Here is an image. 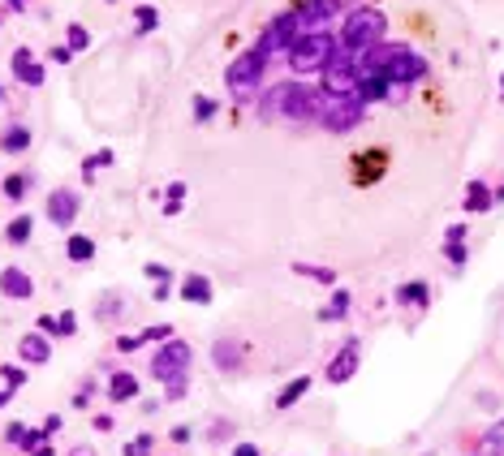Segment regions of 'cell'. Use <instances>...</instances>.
Returning a JSON list of instances; mask_svg holds the SVG:
<instances>
[{"label":"cell","instance_id":"cell-1","mask_svg":"<svg viewBox=\"0 0 504 456\" xmlns=\"http://www.w3.org/2000/svg\"><path fill=\"white\" fill-rule=\"evenodd\" d=\"M328 95L319 87L306 82H276L272 91L259 95V121L263 125H289V129H306L323 117Z\"/></svg>","mask_w":504,"mask_h":456},{"label":"cell","instance_id":"cell-2","mask_svg":"<svg viewBox=\"0 0 504 456\" xmlns=\"http://www.w3.org/2000/svg\"><path fill=\"white\" fill-rule=\"evenodd\" d=\"M384 30H388V18L380 9H353L349 18H345V30H340V47H345L349 56H366V52H375L380 39H384Z\"/></svg>","mask_w":504,"mask_h":456},{"label":"cell","instance_id":"cell-3","mask_svg":"<svg viewBox=\"0 0 504 456\" xmlns=\"http://www.w3.org/2000/svg\"><path fill=\"white\" fill-rule=\"evenodd\" d=\"M336 56V39L328 30H319V35H302L294 47H289V69L294 73H323Z\"/></svg>","mask_w":504,"mask_h":456},{"label":"cell","instance_id":"cell-4","mask_svg":"<svg viewBox=\"0 0 504 456\" xmlns=\"http://www.w3.org/2000/svg\"><path fill=\"white\" fill-rule=\"evenodd\" d=\"M263 69H267V60L259 56V52H241V56L229 65V69H224V87L237 95V104L254 100L259 82H263Z\"/></svg>","mask_w":504,"mask_h":456},{"label":"cell","instance_id":"cell-5","mask_svg":"<svg viewBox=\"0 0 504 456\" xmlns=\"http://www.w3.org/2000/svg\"><path fill=\"white\" fill-rule=\"evenodd\" d=\"M362 112H366V104L358 100V95H328L319 125L328 129V134H349V129L362 121Z\"/></svg>","mask_w":504,"mask_h":456},{"label":"cell","instance_id":"cell-6","mask_svg":"<svg viewBox=\"0 0 504 456\" xmlns=\"http://www.w3.org/2000/svg\"><path fill=\"white\" fill-rule=\"evenodd\" d=\"M302 39V30H298V13L289 9V13H281V18H272L267 26H263V35H259V47L254 52L259 56H276V52H285V47H294Z\"/></svg>","mask_w":504,"mask_h":456},{"label":"cell","instance_id":"cell-7","mask_svg":"<svg viewBox=\"0 0 504 456\" xmlns=\"http://www.w3.org/2000/svg\"><path fill=\"white\" fill-rule=\"evenodd\" d=\"M190 345L186 340H164V345L155 349V357H151V374L160 383H173V379H182L186 374V366H190Z\"/></svg>","mask_w":504,"mask_h":456},{"label":"cell","instance_id":"cell-8","mask_svg":"<svg viewBox=\"0 0 504 456\" xmlns=\"http://www.w3.org/2000/svg\"><path fill=\"white\" fill-rule=\"evenodd\" d=\"M358 357H362V345H358V340H345L340 353L328 362V379L332 383H349L353 374H358Z\"/></svg>","mask_w":504,"mask_h":456},{"label":"cell","instance_id":"cell-9","mask_svg":"<svg viewBox=\"0 0 504 456\" xmlns=\"http://www.w3.org/2000/svg\"><path fill=\"white\" fill-rule=\"evenodd\" d=\"M47 220L56 228H69L78 220V194L74 190H52L47 194Z\"/></svg>","mask_w":504,"mask_h":456},{"label":"cell","instance_id":"cell-10","mask_svg":"<svg viewBox=\"0 0 504 456\" xmlns=\"http://www.w3.org/2000/svg\"><path fill=\"white\" fill-rule=\"evenodd\" d=\"M0 293L13 297V301H30V297H35V280H30L22 267H5V271H0Z\"/></svg>","mask_w":504,"mask_h":456},{"label":"cell","instance_id":"cell-11","mask_svg":"<svg viewBox=\"0 0 504 456\" xmlns=\"http://www.w3.org/2000/svg\"><path fill=\"white\" fill-rule=\"evenodd\" d=\"M13 78L26 82V87H43V65L35 60L30 47H18V52H13Z\"/></svg>","mask_w":504,"mask_h":456},{"label":"cell","instance_id":"cell-12","mask_svg":"<svg viewBox=\"0 0 504 456\" xmlns=\"http://www.w3.org/2000/svg\"><path fill=\"white\" fill-rule=\"evenodd\" d=\"M294 13H298V30H302V35H319L323 22L332 18V9L323 5V0H306V5H302V9H294Z\"/></svg>","mask_w":504,"mask_h":456},{"label":"cell","instance_id":"cell-13","mask_svg":"<svg viewBox=\"0 0 504 456\" xmlns=\"http://www.w3.org/2000/svg\"><path fill=\"white\" fill-rule=\"evenodd\" d=\"M211 357H216V366H220L224 374H237V370H241V362H246V349H241L237 340H216Z\"/></svg>","mask_w":504,"mask_h":456},{"label":"cell","instance_id":"cell-14","mask_svg":"<svg viewBox=\"0 0 504 456\" xmlns=\"http://www.w3.org/2000/svg\"><path fill=\"white\" fill-rule=\"evenodd\" d=\"M18 357H22V362H30V366H43L47 357H52V345H47L43 336H22L18 340Z\"/></svg>","mask_w":504,"mask_h":456},{"label":"cell","instance_id":"cell-15","mask_svg":"<svg viewBox=\"0 0 504 456\" xmlns=\"http://www.w3.org/2000/svg\"><path fill=\"white\" fill-rule=\"evenodd\" d=\"M151 340H173V328H164V323H160V328L134 332V336H121L117 349H121V353H134V349H142V345H151Z\"/></svg>","mask_w":504,"mask_h":456},{"label":"cell","instance_id":"cell-16","mask_svg":"<svg viewBox=\"0 0 504 456\" xmlns=\"http://www.w3.org/2000/svg\"><path fill=\"white\" fill-rule=\"evenodd\" d=\"M138 396V379L129 370H112V379H108V400H134Z\"/></svg>","mask_w":504,"mask_h":456},{"label":"cell","instance_id":"cell-17","mask_svg":"<svg viewBox=\"0 0 504 456\" xmlns=\"http://www.w3.org/2000/svg\"><path fill=\"white\" fill-rule=\"evenodd\" d=\"M182 297H186L190 306H207V301H211V280H207L203 271L186 275V284H182Z\"/></svg>","mask_w":504,"mask_h":456},{"label":"cell","instance_id":"cell-18","mask_svg":"<svg viewBox=\"0 0 504 456\" xmlns=\"http://www.w3.org/2000/svg\"><path fill=\"white\" fill-rule=\"evenodd\" d=\"M30 138H35V134H30L26 125H9L5 134H0V146H5L9 155H22V151H30Z\"/></svg>","mask_w":504,"mask_h":456},{"label":"cell","instance_id":"cell-19","mask_svg":"<svg viewBox=\"0 0 504 456\" xmlns=\"http://www.w3.org/2000/svg\"><path fill=\"white\" fill-rule=\"evenodd\" d=\"M65 254H69V263H91V258H95V241L83 237V233H74V237H65Z\"/></svg>","mask_w":504,"mask_h":456},{"label":"cell","instance_id":"cell-20","mask_svg":"<svg viewBox=\"0 0 504 456\" xmlns=\"http://www.w3.org/2000/svg\"><path fill=\"white\" fill-rule=\"evenodd\" d=\"M306 392H311V379H306V374H298V379L289 383V387H281V396H276V409H294V404H298Z\"/></svg>","mask_w":504,"mask_h":456},{"label":"cell","instance_id":"cell-21","mask_svg":"<svg viewBox=\"0 0 504 456\" xmlns=\"http://www.w3.org/2000/svg\"><path fill=\"white\" fill-rule=\"evenodd\" d=\"M397 301H401V306H414V310H418V306L431 301V293H427V284H422V280H410V284L397 288Z\"/></svg>","mask_w":504,"mask_h":456},{"label":"cell","instance_id":"cell-22","mask_svg":"<svg viewBox=\"0 0 504 456\" xmlns=\"http://www.w3.org/2000/svg\"><path fill=\"white\" fill-rule=\"evenodd\" d=\"M492 207H496L492 190H487L483 181H470V190H465V211H492Z\"/></svg>","mask_w":504,"mask_h":456},{"label":"cell","instance_id":"cell-23","mask_svg":"<svg viewBox=\"0 0 504 456\" xmlns=\"http://www.w3.org/2000/svg\"><path fill=\"white\" fill-rule=\"evenodd\" d=\"M479 456H504V418L479 439Z\"/></svg>","mask_w":504,"mask_h":456},{"label":"cell","instance_id":"cell-24","mask_svg":"<svg viewBox=\"0 0 504 456\" xmlns=\"http://www.w3.org/2000/svg\"><path fill=\"white\" fill-rule=\"evenodd\" d=\"M30 233H35V220H30V216H13V220H9V228H5V237L13 241V246H26Z\"/></svg>","mask_w":504,"mask_h":456},{"label":"cell","instance_id":"cell-25","mask_svg":"<svg viewBox=\"0 0 504 456\" xmlns=\"http://www.w3.org/2000/svg\"><path fill=\"white\" fill-rule=\"evenodd\" d=\"M345 315H349V293L340 288L336 297H332V301H328V306H323V310H319V319H323V323H336V319H345Z\"/></svg>","mask_w":504,"mask_h":456},{"label":"cell","instance_id":"cell-26","mask_svg":"<svg viewBox=\"0 0 504 456\" xmlns=\"http://www.w3.org/2000/svg\"><path fill=\"white\" fill-rule=\"evenodd\" d=\"M134 22H138V35H151V30L160 26V13H155L151 5H138V9H134Z\"/></svg>","mask_w":504,"mask_h":456},{"label":"cell","instance_id":"cell-27","mask_svg":"<svg viewBox=\"0 0 504 456\" xmlns=\"http://www.w3.org/2000/svg\"><path fill=\"white\" fill-rule=\"evenodd\" d=\"M121 310H125V306H121L117 293H112V297H104V306H95V319H100V323H112V319H121Z\"/></svg>","mask_w":504,"mask_h":456},{"label":"cell","instance_id":"cell-28","mask_svg":"<svg viewBox=\"0 0 504 456\" xmlns=\"http://www.w3.org/2000/svg\"><path fill=\"white\" fill-rule=\"evenodd\" d=\"M294 271H298V275H311V280H319V284H336V271H332V267H306V263H294Z\"/></svg>","mask_w":504,"mask_h":456},{"label":"cell","instance_id":"cell-29","mask_svg":"<svg viewBox=\"0 0 504 456\" xmlns=\"http://www.w3.org/2000/svg\"><path fill=\"white\" fill-rule=\"evenodd\" d=\"M112 164V151H100V155H91L87 164H83V176L87 181H95V176H100V168H108Z\"/></svg>","mask_w":504,"mask_h":456},{"label":"cell","instance_id":"cell-30","mask_svg":"<svg viewBox=\"0 0 504 456\" xmlns=\"http://www.w3.org/2000/svg\"><path fill=\"white\" fill-rule=\"evenodd\" d=\"M22 194H26V176H22V172H13V176H5V198H13V203H18V198H22Z\"/></svg>","mask_w":504,"mask_h":456},{"label":"cell","instance_id":"cell-31","mask_svg":"<svg viewBox=\"0 0 504 456\" xmlns=\"http://www.w3.org/2000/svg\"><path fill=\"white\" fill-rule=\"evenodd\" d=\"M121 456H151V435H138V439H129Z\"/></svg>","mask_w":504,"mask_h":456},{"label":"cell","instance_id":"cell-32","mask_svg":"<svg viewBox=\"0 0 504 456\" xmlns=\"http://www.w3.org/2000/svg\"><path fill=\"white\" fill-rule=\"evenodd\" d=\"M87 43H91V35H87V26H78V22H74V26H69V52H83V47H87Z\"/></svg>","mask_w":504,"mask_h":456},{"label":"cell","instance_id":"cell-33","mask_svg":"<svg viewBox=\"0 0 504 456\" xmlns=\"http://www.w3.org/2000/svg\"><path fill=\"white\" fill-rule=\"evenodd\" d=\"M164 198H168V203H164V207H168V216H173V211H182V198H186V185H182V181H173V185H168V194H164Z\"/></svg>","mask_w":504,"mask_h":456},{"label":"cell","instance_id":"cell-34","mask_svg":"<svg viewBox=\"0 0 504 456\" xmlns=\"http://www.w3.org/2000/svg\"><path fill=\"white\" fill-rule=\"evenodd\" d=\"M194 117H199V121H211V117H216V100L199 95V100H194Z\"/></svg>","mask_w":504,"mask_h":456},{"label":"cell","instance_id":"cell-35","mask_svg":"<svg viewBox=\"0 0 504 456\" xmlns=\"http://www.w3.org/2000/svg\"><path fill=\"white\" fill-rule=\"evenodd\" d=\"M444 254H448V263H465V241H448V246H444Z\"/></svg>","mask_w":504,"mask_h":456},{"label":"cell","instance_id":"cell-36","mask_svg":"<svg viewBox=\"0 0 504 456\" xmlns=\"http://www.w3.org/2000/svg\"><path fill=\"white\" fill-rule=\"evenodd\" d=\"M56 332H61V336H74V332H78V319H74L69 310H65V315L56 319Z\"/></svg>","mask_w":504,"mask_h":456},{"label":"cell","instance_id":"cell-37","mask_svg":"<svg viewBox=\"0 0 504 456\" xmlns=\"http://www.w3.org/2000/svg\"><path fill=\"white\" fill-rule=\"evenodd\" d=\"M0 374H5V383H9V387H22V383H26V374H22V366H5V370H0Z\"/></svg>","mask_w":504,"mask_h":456},{"label":"cell","instance_id":"cell-38","mask_svg":"<svg viewBox=\"0 0 504 456\" xmlns=\"http://www.w3.org/2000/svg\"><path fill=\"white\" fill-rule=\"evenodd\" d=\"M142 271H147V275H151L155 284H168V267H164V263H147Z\"/></svg>","mask_w":504,"mask_h":456},{"label":"cell","instance_id":"cell-39","mask_svg":"<svg viewBox=\"0 0 504 456\" xmlns=\"http://www.w3.org/2000/svg\"><path fill=\"white\" fill-rule=\"evenodd\" d=\"M168 387V400H182L186 396V374H182V379H173V383H164Z\"/></svg>","mask_w":504,"mask_h":456},{"label":"cell","instance_id":"cell-40","mask_svg":"<svg viewBox=\"0 0 504 456\" xmlns=\"http://www.w3.org/2000/svg\"><path fill=\"white\" fill-rule=\"evenodd\" d=\"M52 60H56V65H69V60H74V52L61 43V47H52Z\"/></svg>","mask_w":504,"mask_h":456},{"label":"cell","instance_id":"cell-41","mask_svg":"<svg viewBox=\"0 0 504 456\" xmlns=\"http://www.w3.org/2000/svg\"><path fill=\"white\" fill-rule=\"evenodd\" d=\"M233 456H259V448H254V444H237Z\"/></svg>","mask_w":504,"mask_h":456},{"label":"cell","instance_id":"cell-42","mask_svg":"<svg viewBox=\"0 0 504 456\" xmlns=\"http://www.w3.org/2000/svg\"><path fill=\"white\" fill-rule=\"evenodd\" d=\"M69 456H95V448H87V444H78V448H74Z\"/></svg>","mask_w":504,"mask_h":456},{"label":"cell","instance_id":"cell-43","mask_svg":"<svg viewBox=\"0 0 504 456\" xmlns=\"http://www.w3.org/2000/svg\"><path fill=\"white\" fill-rule=\"evenodd\" d=\"M5 5H9V9H26V5H30V0H5Z\"/></svg>","mask_w":504,"mask_h":456},{"label":"cell","instance_id":"cell-44","mask_svg":"<svg viewBox=\"0 0 504 456\" xmlns=\"http://www.w3.org/2000/svg\"><path fill=\"white\" fill-rule=\"evenodd\" d=\"M35 456H56V452H52V448H47V444H39V448H35Z\"/></svg>","mask_w":504,"mask_h":456},{"label":"cell","instance_id":"cell-45","mask_svg":"<svg viewBox=\"0 0 504 456\" xmlns=\"http://www.w3.org/2000/svg\"><path fill=\"white\" fill-rule=\"evenodd\" d=\"M9 392H13V387H0V404H9Z\"/></svg>","mask_w":504,"mask_h":456},{"label":"cell","instance_id":"cell-46","mask_svg":"<svg viewBox=\"0 0 504 456\" xmlns=\"http://www.w3.org/2000/svg\"><path fill=\"white\" fill-rule=\"evenodd\" d=\"M323 5H328V9H332V13H336V9H340V0H323Z\"/></svg>","mask_w":504,"mask_h":456},{"label":"cell","instance_id":"cell-47","mask_svg":"<svg viewBox=\"0 0 504 456\" xmlns=\"http://www.w3.org/2000/svg\"><path fill=\"white\" fill-rule=\"evenodd\" d=\"M0 100H5V87H0Z\"/></svg>","mask_w":504,"mask_h":456}]
</instances>
